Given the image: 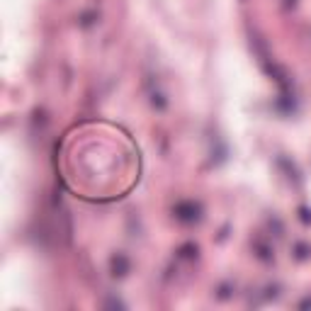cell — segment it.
I'll use <instances>...</instances> for the list:
<instances>
[{
    "label": "cell",
    "instance_id": "6da1fadb",
    "mask_svg": "<svg viewBox=\"0 0 311 311\" xmlns=\"http://www.w3.org/2000/svg\"><path fill=\"white\" fill-rule=\"evenodd\" d=\"M175 216L180 219V221H197L199 219V204H194V202H180L178 207H175Z\"/></svg>",
    "mask_w": 311,
    "mask_h": 311
},
{
    "label": "cell",
    "instance_id": "7a4b0ae2",
    "mask_svg": "<svg viewBox=\"0 0 311 311\" xmlns=\"http://www.w3.org/2000/svg\"><path fill=\"white\" fill-rule=\"evenodd\" d=\"M126 270H129V260H126L122 253H117V255L112 258V275L122 277V275H126Z\"/></svg>",
    "mask_w": 311,
    "mask_h": 311
}]
</instances>
